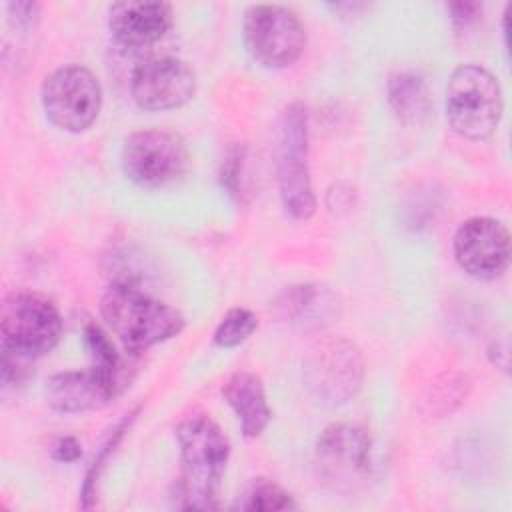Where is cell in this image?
I'll use <instances>...</instances> for the list:
<instances>
[{"mask_svg": "<svg viewBox=\"0 0 512 512\" xmlns=\"http://www.w3.org/2000/svg\"><path fill=\"white\" fill-rule=\"evenodd\" d=\"M502 90L492 72L478 64L458 66L446 86V118L466 140H486L502 118Z\"/></svg>", "mask_w": 512, "mask_h": 512, "instance_id": "cell-3", "label": "cell"}, {"mask_svg": "<svg viewBox=\"0 0 512 512\" xmlns=\"http://www.w3.org/2000/svg\"><path fill=\"white\" fill-rule=\"evenodd\" d=\"M258 328V318L248 308H230L214 330V342L220 348H234L242 344Z\"/></svg>", "mask_w": 512, "mask_h": 512, "instance_id": "cell-20", "label": "cell"}, {"mask_svg": "<svg viewBox=\"0 0 512 512\" xmlns=\"http://www.w3.org/2000/svg\"><path fill=\"white\" fill-rule=\"evenodd\" d=\"M100 314L128 354H140L178 336L184 316L142 292L128 280L112 282L100 300Z\"/></svg>", "mask_w": 512, "mask_h": 512, "instance_id": "cell-2", "label": "cell"}, {"mask_svg": "<svg viewBox=\"0 0 512 512\" xmlns=\"http://www.w3.org/2000/svg\"><path fill=\"white\" fill-rule=\"evenodd\" d=\"M244 510H258V512H278V510H294L298 504L280 484L268 478H256L244 494L240 502Z\"/></svg>", "mask_w": 512, "mask_h": 512, "instance_id": "cell-18", "label": "cell"}, {"mask_svg": "<svg viewBox=\"0 0 512 512\" xmlns=\"http://www.w3.org/2000/svg\"><path fill=\"white\" fill-rule=\"evenodd\" d=\"M8 18L18 28H30L40 18V4L36 2H8Z\"/></svg>", "mask_w": 512, "mask_h": 512, "instance_id": "cell-22", "label": "cell"}, {"mask_svg": "<svg viewBox=\"0 0 512 512\" xmlns=\"http://www.w3.org/2000/svg\"><path fill=\"white\" fill-rule=\"evenodd\" d=\"M454 258L466 274L478 280L498 278L510 264L508 228L488 216L462 222L454 234Z\"/></svg>", "mask_w": 512, "mask_h": 512, "instance_id": "cell-12", "label": "cell"}, {"mask_svg": "<svg viewBox=\"0 0 512 512\" xmlns=\"http://www.w3.org/2000/svg\"><path fill=\"white\" fill-rule=\"evenodd\" d=\"M62 318L56 304L40 292H12L0 310L2 350L34 360L60 340Z\"/></svg>", "mask_w": 512, "mask_h": 512, "instance_id": "cell-5", "label": "cell"}, {"mask_svg": "<svg viewBox=\"0 0 512 512\" xmlns=\"http://www.w3.org/2000/svg\"><path fill=\"white\" fill-rule=\"evenodd\" d=\"M180 450V476L176 482L178 508H218V492L230 458V442L220 426L206 414L182 420L176 428Z\"/></svg>", "mask_w": 512, "mask_h": 512, "instance_id": "cell-1", "label": "cell"}, {"mask_svg": "<svg viewBox=\"0 0 512 512\" xmlns=\"http://www.w3.org/2000/svg\"><path fill=\"white\" fill-rule=\"evenodd\" d=\"M242 34L248 54L264 68L294 64L306 46V30L300 18L276 4H256L244 12Z\"/></svg>", "mask_w": 512, "mask_h": 512, "instance_id": "cell-8", "label": "cell"}, {"mask_svg": "<svg viewBox=\"0 0 512 512\" xmlns=\"http://www.w3.org/2000/svg\"><path fill=\"white\" fill-rule=\"evenodd\" d=\"M222 396L234 410L246 438H256L266 430L272 410L266 400L264 384L256 374L246 370L232 374L222 386Z\"/></svg>", "mask_w": 512, "mask_h": 512, "instance_id": "cell-15", "label": "cell"}, {"mask_svg": "<svg viewBox=\"0 0 512 512\" xmlns=\"http://www.w3.org/2000/svg\"><path fill=\"white\" fill-rule=\"evenodd\" d=\"M450 12L456 24H468L478 16V12H482V6L472 2H458V4H450Z\"/></svg>", "mask_w": 512, "mask_h": 512, "instance_id": "cell-25", "label": "cell"}, {"mask_svg": "<svg viewBox=\"0 0 512 512\" xmlns=\"http://www.w3.org/2000/svg\"><path fill=\"white\" fill-rule=\"evenodd\" d=\"M122 170L142 188H162L188 170V148L170 130L146 128L132 132L122 146Z\"/></svg>", "mask_w": 512, "mask_h": 512, "instance_id": "cell-9", "label": "cell"}, {"mask_svg": "<svg viewBox=\"0 0 512 512\" xmlns=\"http://www.w3.org/2000/svg\"><path fill=\"white\" fill-rule=\"evenodd\" d=\"M42 106L48 120L66 132H84L100 114L102 88L84 66H62L42 82Z\"/></svg>", "mask_w": 512, "mask_h": 512, "instance_id": "cell-10", "label": "cell"}, {"mask_svg": "<svg viewBox=\"0 0 512 512\" xmlns=\"http://www.w3.org/2000/svg\"><path fill=\"white\" fill-rule=\"evenodd\" d=\"M172 26V6L166 2H116L108 10V30L126 48L158 42Z\"/></svg>", "mask_w": 512, "mask_h": 512, "instance_id": "cell-14", "label": "cell"}, {"mask_svg": "<svg viewBox=\"0 0 512 512\" xmlns=\"http://www.w3.org/2000/svg\"><path fill=\"white\" fill-rule=\"evenodd\" d=\"M276 172L280 200L294 220H306L316 210V198L308 168V114L300 102H292L280 118Z\"/></svg>", "mask_w": 512, "mask_h": 512, "instance_id": "cell-6", "label": "cell"}, {"mask_svg": "<svg viewBox=\"0 0 512 512\" xmlns=\"http://www.w3.org/2000/svg\"><path fill=\"white\" fill-rule=\"evenodd\" d=\"M84 340H86V346H88V350L92 354V364L128 384L130 378H128L126 366L120 360V354L116 352L112 340L108 338V334L98 324H94V322L86 324Z\"/></svg>", "mask_w": 512, "mask_h": 512, "instance_id": "cell-19", "label": "cell"}, {"mask_svg": "<svg viewBox=\"0 0 512 512\" xmlns=\"http://www.w3.org/2000/svg\"><path fill=\"white\" fill-rule=\"evenodd\" d=\"M128 384L90 364L84 370L58 372L44 386L46 402L58 412H86L114 400Z\"/></svg>", "mask_w": 512, "mask_h": 512, "instance_id": "cell-13", "label": "cell"}, {"mask_svg": "<svg viewBox=\"0 0 512 512\" xmlns=\"http://www.w3.org/2000/svg\"><path fill=\"white\" fill-rule=\"evenodd\" d=\"M80 454H82L80 442L76 438H72V436L58 438V442L52 448V456L58 462H74V460L80 458Z\"/></svg>", "mask_w": 512, "mask_h": 512, "instance_id": "cell-24", "label": "cell"}, {"mask_svg": "<svg viewBox=\"0 0 512 512\" xmlns=\"http://www.w3.org/2000/svg\"><path fill=\"white\" fill-rule=\"evenodd\" d=\"M308 394L324 406H340L362 388L364 358L360 348L342 336H322L302 360Z\"/></svg>", "mask_w": 512, "mask_h": 512, "instance_id": "cell-4", "label": "cell"}, {"mask_svg": "<svg viewBox=\"0 0 512 512\" xmlns=\"http://www.w3.org/2000/svg\"><path fill=\"white\" fill-rule=\"evenodd\" d=\"M196 92L192 68L174 56L142 60L130 76V94L138 108L148 112L184 106Z\"/></svg>", "mask_w": 512, "mask_h": 512, "instance_id": "cell-11", "label": "cell"}, {"mask_svg": "<svg viewBox=\"0 0 512 512\" xmlns=\"http://www.w3.org/2000/svg\"><path fill=\"white\" fill-rule=\"evenodd\" d=\"M240 172H242V156L240 150H234L232 154H228L224 166H222V184L226 186L228 194L232 196H240L242 186H240Z\"/></svg>", "mask_w": 512, "mask_h": 512, "instance_id": "cell-23", "label": "cell"}, {"mask_svg": "<svg viewBox=\"0 0 512 512\" xmlns=\"http://www.w3.org/2000/svg\"><path fill=\"white\" fill-rule=\"evenodd\" d=\"M388 104L394 116L406 126L422 124L432 112V98L424 78L410 70H402L390 76Z\"/></svg>", "mask_w": 512, "mask_h": 512, "instance_id": "cell-16", "label": "cell"}, {"mask_svg": "<svg viewBox=\"0 0 512 512\" xmlns=\"http://www.w3.org/2000/svg\"><path fill=\"white\" fill-rule=\"evenodd\" d=\"M134 414H136V412H132L130 418H124V420L120 422V426L114 430V434L110 436L108 444L104 446L102 454L94 460V464H92V468H90V472H88V476H86L84 488H82V506H84V508H90V506H92V500H94V496H96V482H98V476H100V472H102V468H104V462L108 460V454H110V452L114 450V446L118 444V440H120V436L124 434L126 426L132 422V416H134Z\"/></svg>", "mask_w": 512, "mask_h": 512, "instance_id": "cell-21", "label": "cell"}, {"mask_svg": "<svg viewBox=\"0 0 512 512\" xmlns=\"http://www.w3.org/2000/svg\"><path fill=\"white\" fill-rule=\"evenodd\" d=\"M314 462L318 478L330 490L350 496L372 476L370 436L354 424H330L316 440Z\"/></svg>", "mask_w": 512, "mask_h": 512, "instance_id": "cell-7", "label": "cell"}, {"mask_svg": "<svg viewBox=\"0 0 512 512\" xmlns=\"http://www.w3.org/2000/svg\"><path fill=\"white\" fill-rule=\"evenodd\" d=\"M286 318L294 324H320L336 312V300L320 286L304 284L286 292L282 302Z\"/></svg>", "mask_w": 512, "mask_h": 512, "instance_id": "cell-17", "label": "cell"}]
</instances>
